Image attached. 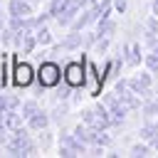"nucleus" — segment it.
Masks as SVG:
<instances>
[{
    "mask_svg": "<svg viewBox=\"0 0 158 158\" xmlns=\"http://www.w3.org/2000/svg\"><path fill=\"white\" fill-rule=\"evenodd\" d=\"M25 2H32V5H35V2H37V0H25Z\"/></svg>",
    "mask_w": 158,
    "mask_h": 158,
    "instance_id": "obj_30",
    "label": "nucleus"
},
{
    "mask_svg": "<svg viewBox=\"0 0 158 158\" xmlns=\"http://www.w3.org/2000/svg\"><path fill=\"white\" fill-rule=\"evenodd\" d=\"M22 104H20V96H15V94H0V114L5 116L7 111H15V109H20Z\"/></svg>",
    "mask_w": 158,
    "mask_h": 158,
    "instance_id": "obj_8",
    "label": "nucleus"
},
{
    "mask_svg": "<svg viewBox=\"0 0 158 158\" xmlns=\"http://www.w3.org/2000/svg\"><path fill=\"white\" fill-rule=\"evenodd\" d=\"M35 111H37V101H35V99H27V101H22V106H20V114L25 116V121H27V118H30Z\"/></svg>",
    "mask_w": 158,
    "mask_h": 158,
    "instance_id": "obj_14",
    "label": "nucleus"
},
{
    "mask_svg": "<svg viewBox=\"0 0 158 158\" xmlns=\"http://www.w3.org/2000/svg\"><path fill=\"white\" fill-rule=\"evenodd\" d=\"M37 77H40V86H54L59 84V67L54 62H42Z\"/></svg>",
    "mask_w": 158,
    "mask_h": 158,
    "instance_id": "obj_1",
    "label": "nucleus"
},
{
    "mask_svg": "<svg viewBox=\"0 0 158 158\" xmlns=\"http://www.w3.org/2000/svg\"><path fill=\"white\" fill-rule=\"evenodd\" d=\"M128 64H131V67L141 64V44H133V47L128 49Z\"/></svg>",
    "mask_w": 158,
    "mask_h": 158,
    "instance_id": "obj_16",
    "label": "nucleus"
},
{
    "mask_svg": "<svg viewBox=\"0 0 158 158\" xmlns=\"http://www.w3.org/2000/svg\"><path fill=\"white\" fill-rule=\"evenodd\" d=\"M106 47H109V35H106V37H101V40L96 42V49H99V54H101V52H106Z\"/></svg>",
    "mask_w": 158,
    "mask_h": 158,
    "instance_id": "obj_23",
    "label": "nucleus"
},
{
    "mask_svg": "<svg viewBox=\"0 0 158 158\" xmlns=\"http://www.w3.org/2000/svg\"><path fill=\"white\" fill-rule=\"evenodd\" d=\"M128 89H131V91H136L138 96H148V94H151V91H148V89H146V86L141 84V79H138V77L128 79Z\"/></svg>",
    "mask_w": 158,
    "mask_h": 158,
    "instance_id": "obj_13",
    "label": "nucleus"
},
{
    "mask_svg": "<svg viewBox=\"0 0 158 158\" xmlns=\"http://www.w3.org/2000/svg\"><path fill=\"white\" fill-rule=\"evenodd\" d=\"M59 156L62 158H72V156H77V151L69 148V146H64V143H59Z\"/></svg>",
    "mask_w": 158,
    "mask_h": 158,
    "instance_id": "obj_21",
    "label": "nucleus"
},
{
    "mask_svg": "<svg viewBox=\"0 0 158 158\" xmlns=\"http://www.w3.org/2000/svg\"><path fill=\"white\" fill-rule=\"evenodd\" d=\"M151 146L143 141V143H136V146H131V156H151Z\"/></svg>",
    "mask_w": 158,
    "mask_h": 158,
    "instance_id": "obj_17",
    "label": "nucleus"
},
{
    "mask_svg": "<svg viewBox=\"0 0 158 158\" xmlns=\"http://www.w3.org/2000/svg\"><path fill=\"white\" fill-rule=\"evenodd\" d=\"M141 141H146L153 151H158V126L148 121V123L141 128Z\"/></svg>",
    "mask_w": 158,
    "mask_h": 158,
    "instance_id": "obj_7",
    "label": "nucleus"
},
{
    "mask_svg": "<svg viewBox=\"0 0 158 158\" xmlns=\"http://www.w3.org/2000/svg\"><path fill=\"white\" fill-rule=\"evenodd\" d=\"M138 79H141V84H143L146 89H151V69L143 72V74H138Z\"/></svg>",
    "mask_w": 158,
    "mask_h": 158,
    "instance_id": "obj_22",
    "label": "nucleus"
},
{
    "mask_svg": "<svg viewBox=\"0 0 158 158\" xmlns=\"http://www.w3.org/2000/svg\"><path fill=\"white\" fill-rule=\"evenodd\" d=\"M54 96H57V99H59V101H67V99H69V96H72V84H69V81H67V84H64V86H59V89H57V94H54Z\"/></svg>",
    "mask_w": 158,
    "mask_h": 158,
    "instance_id": "obj_19",
    "label": "nucleus"
},
{
    "mask_svg": "<svg viewBox=\"0 0 158 158\" xmlns=\"http://www.w3.org/2000/svg\"><path fill=\"white\" fill-rule=\"evenodd\" d=\"M35 44H37V37H35V32H27L20 47H22V52H25V54H30V52L35 49Z\"/></svg>",
    "mask_w": 158,
    "mask_h": 158,
    "instance_id": "obj_15",
    "label": "nucleus"
},
{
    "mask_svg": "<svg viewBox=\"0 0 158 158\" xmlns=\"http://www.w3.org/2000/svg\"><path fill=\"white\" fill-rule=\"evenodd\" d=\"M146 67H148L151 72H158V54H156V52L146 54Z\"/></svg>",
    "mask_w": 158,
    "mask_h": 158,
    "instance_id": "obj_20",
    "label": "nucleus"
},
{
    "mask_svg": "<svg viewBox=\"0 0 158 158\" xmlns=\"http://www.w3.org/2000/svg\"><path fill=\"white\" fill-rule=\"evenodd\" d=\"M67 111H69V109H67V104H57V106H54V111H52V118L62 123V121H64V116H67Z\"/></svg>",
    "mask_w": 158,
    "mask_h": 158,
    "instance_id": "obj_18",
    "label": "nucleus"
},
{
    "mask_svg": "<svg viewBox=\"0 0 158 158\" xmlns=\"http://www.w3.org/2000/svg\"><path fill=\"white\" fill-rule=\"evenodd\" d=\"M40 143H42V146H49V133H47V128L42 131V136H40Z\"/></svg>",
    "mask_w": 158,
    "mask_h": 158,
    "instance_id": "obj_25",
    "label": "nucleus"
},
{
    "mask_svg": "<svg viewBox=\"0 0 158 158\" xmlns=\"http://www.w3.org/2000/svg\"><path fill=\"white\" fill-rule=\"evenodd\" d=\"M151 12L158 17V0H153V5H151Z\"/></svg>",
    "mask_w": 158,
    "mask_h": 158,
    "instance_id": "obj_27",
    "label": "nucleus"
},
{
    "mask_svg": "<svg viewBox=\"0 0 158 158\" xmlns=\"http://www.w3.org/2000/svg\"><path fill=\"white\" fill-rule=\"evenodd\" d=\"M151 49H153V52H156V54H158V40H156V44H153V47H151Z\"/></svg>",
    "mask_w": 158,
    "mask_h": 158,
    "instance_id": "obj_29",
    "label": "nucleus"
},
{
    "mask_svg": "<svg viewBox=\"0 0 158 158\" xmlns=\"http://www.w3.org/2000/svg\"><path fill=\"white\" fill-rule=\"evenodd\" d=\"M32 12H35V5H32V2H25V0H10V2H7V15L30 17Z\"/></svg>",
    "mask_w": 158,
    "mask_h": 158,
    "instance_id": "obj_5",
    "label": "nucleus"
},
{
    "mask_svg": "<svg viewBox=\"0 0 158 158\" xmlns=\"http://www.w3.org/2000/svg\"><path fill=\"white\" fill-rule=\"evenodd\" d=\"M2 118H5V126H7L10 131L20 128V126H22V121H25V116H22V114H20L17 109H15V111H7V114H5Z\"/></svg>",
    "mask_w": 158,
    "mask_h": 158,
    "instance_id": "obj_9",
    "label": "nucleus"
},
{
    "mask_svg": "<svg viewBox=\"0 0 158 158\" xmlns=\"http://www.w3.org/2000/svg\"><path fill=\"white\" fill-rule=\"evenodd\" d=\"M32 81V67L27 62H17L15 64V84L17 86H30Z\"/></svg>",
    "mask_w": 158,
    "mask_h": 158,
    "instance_id": "obj_4",
    "label": "nucleus"
},
{
    "mask_svg": "<svg viewBox=\"0 0 158 158\" xmlns=\"http://www.w3.org/2000/svg\"><path fill=\"white\" fill-rule=\"evenodd\" d=\"M59 143H64V146H69V148H74L77 151V156H86L89 153V148H86V143H81L77 136H74V131L72 133H67V131H62L59 133Z\"/></svg>",
    "mask_w": 158,
    "mask_h": 158,
    "instance_id": "obj_3",
    "label": "nucleus"
},
{
    "mask_svg": "<svg viewBox=\"0 0 158 158\" xmlns=\"http://www.w3.org/2000/svg\"><path fill=\"white\" fill-rule=\"evenodd\" d=\"M35 37H37V44H52V32H49L44 25H40V27L35 30Z\"/></svg>",
    "mask_w": 158,
    "mask_h": 158,
    "instance_id": "obj_12",
    "label": "nucleus"
},
{
    "mask_svg": "<svg viewBox=\"0 0 158 158\" xmlns=\"http://www.w3.org/2000/svg\"><path fill=\"white\" fill-rule=\"evenodd\" d=\"M47 126H49V114H44V111H40V109L27 118V128H30V131H44Z\"/></svg>",
    "mask_w": 158,
    "mask_h": 158,
    "instance_id": "obj_6",
    "label": "nucleus"
},
{
    "mask_svg": "<svg viewBox=\"0 0 158 158\" xmlns=\"http://www.w3.org/2000/svg\"><path fill=\"white\" fill-rule=\"evenodd\" d=\"M123 7H126V0H116V10L123 12Z\"/></svg>",
    "mask_w": 158,
    "mask_h": 158,
    "instance_id": "obj_26",
    "label": "nucleus"
},
{
    "mask_svg": "<svg viewBox=\"0 0 158 158\" xmlns=\"http://www.w3.org/2000/svg\"><path fill=\"white\" fill-rule=\"evenodd\" d=\"M81 121H84L86 126H91V128H101V123H99L94 109H81Z\"/></svg>",
    "mask_w": 158,
    "mask_h": 158,
    "instance_id": "obj_11",
    "label": "nucleus"
},
{
    "mask_svg": "<svg viewBox=\"0 0 158 158\" xmlns=\"http://www.w3.org/2000/svg\"><path fill=\"white\" fill-rule=\"evenodd\" d=\"M64 74H67L64 81H69L72 86H81V84H84V67H81L79 62H69Z\"/></svg>",
    "mask_w": 158,
    "mask_h": 158,
    "instance_id": "obj_2",
    "label": "nucleus"
},
{
    "mask_svg": "<svg viewBox=\"0 0 158 158\" xmlns=\"http://www.w3.org/2000/svg\"><path fill=\"white\" fill-rule=\"evenodd\" d=\"M0 30H5V17H2V12H0Z\"/></svg>",
    "mask_w": 158,
    "mask_h": 158,
    "instance_id": "obj_28",
    "label": "nucleus"
},
{
    "mask_svg": "<svg viewBox=\"0 0 158 158\" xmlns=\"http://www.w3.org/2000/svg\"><path fill=\"white\" fill-rule=\"evenodd\" d=\"M91 2H94V5H96V2H99V0H91Z\"/></svg>",
    "mask_w": 158,
    "mask_h": 158,
    "instance_id": "obj_31",
    "label": "nucleus"
},
{
    "mask_svg": "<svg viewBox=\"0 0 158 158\" xmlns=\"http://www.w3.org/2000/svg\"><path fill=\"white\" fill-rule=\"evenodd\" d=\"M77 47H81V35L72 30V32L62 40V49H77Z\"/></svg>",
    "mask_w": 158,
    "mask_h": 158,
    "instance_id": "obj_10",
    "label": "nucleus"
},
{
    "mask_svg": "<svg viewBox=\"0 0 158 158\" xmlns=\"http://www.w3.org/2000/svg\"><path fill=\"white\" fill-rule=\"evenodd\" d=\"M5 74H7V72H5V59H2V64H0V89L7 84V77H5Z\"/></svg>",
    "mask_w": 158,
    "mask_h": 158,
    "instance_id": "obj_24",
    "label": "nucleus"
}]
</instances>
